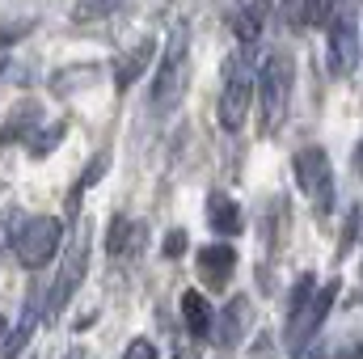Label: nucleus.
Listing matches in <instances>:
<instances>
[{"label": "nucleus", "instance_id": "obj_1", "mask_svg": "<svg viewBox=\"0 0 363 359\" xmlns=\"http://www.w3.org/2000/svg\"><path fill=\"white\" fill-rule=\"evenodd\" d=\"M186 60H190V26L182 21V26L169 30L157 77H152V114L157 118H169L178 110L182 93H186Z\"/></svg>", "mask_w": 363, "mask_h": 359}, {"label": "nucleus", "instance_id": "obj_2", "mask_svg": "<svg viewBox=\"0 0 363 359\" xmlns=\"http://www.w3.org/2000/svg\"><path fill=\"white\" fill-rule=\"evenodd\" d=\"M291 81H296L291 55H287V51H271V55L262 60V68H258V106H262V131H267V136L279 127V118L287 114Z\"/></svg>", "mask_w": 363, "mask_h": 359}, {"label": "nucleus", "instance_id": "obj_3", "mask_svg": "<svg viewBox=\"0 0 363 359\" xmlns=\"http://www.w3.org/2000/svg\"><path fill=\"white\" fill-rule=\"evenodd\" d=\"M334 300H338V279H330L321 292H313L300 309H291L287 313V330H283V347L291 351V355H300L313 338H317V330L325 326V317H330V309H334Z\"/></svg>", "mask_w": 363, "mask_h": 359}, {"label": "nucleus", "instance_id": "obj_4", "mask_svg": "<svg viewBox=\"0 0 363 359\" xmlns=\"http://www.w3.org/2000/svg\"><path fill=\"white\" fill-rule=\"evenodd\" d=\"M13 241H17L21 267H47L64 245V220L60 216H34V220L21 224V233Z\"/></svg>", "mask_w": 363, "mask_h": 359}, {"label": "nucleus", "instance_id": "obj_5", "mask_svg": "<svg viewBox=\"0 0 363 359\" xmlns=\"http://www.w3.org/2000/svg\"><path fill=\"white\" fill-rule=\"evenodd\" d=\"M291 170H296L300 190L313 199L317 216H330L334 211V170H330L325 148H300L296 161H291Z\"/></svg>", "mask_w": 363, "mask_h": 359}, {"label": "nucleus", "instance_id": "obj_6", "mask_svg": "<svg viewBox=\"0 0 363 359\" xmlns=\"http://www.w3.org/2000/svg\"><path fill=\"white\" fill-rule=\"evenodd\" d=\"M85 267H89V237H85V228L72 237V245L64 250V263H60V275H55V283H51V296H47V326L51 321H60V313H64V304L72 300V292L81 287V279H85Z\"/></svg>", "mask_w": 363, "mask_h": 359}, {"label": "nucleus", "instance_id": "obj_7", "mask_svg": "<svg viewBox=\"0 0 363 359\" xmlns=\"http://www.w3.org/2000/svg\"><path fill=\"white\" fill-rule=\"evenodd\" d=\"M250 101H254V81L250 68H241V60L233 55L224 68V93H220V127L224 131H241L250 118Z\"/></svg>", "mask_w": 363, "mask_h": 359}, {"label": "nucleus", "instance_id": "obj_8", "mask_svg": "<svg viewBox=\"0 0 363 359\" xmlns=\"http://www.w3.org/2000/svg\"><path fill=\"white\" fill-rule=\"evenodd\" d=\"M330 68L338 77H347L355 68V17L351 13L330 17Z\"/></svg>", "mask_w": 363, "mask_h": 359}, {"label": "nucleus", "instance_id": "obj_9", "mask_svg": "<svg viewBox=\"0 0 363 359\" xmlns=\"http://www.w3.org/2000/svg\"><path fill=\"white\" fill-rule=\"evenodd\" d=\"M245 330H250V296H237V300H228V304L220 309V317H216V347H220V351H233V347L245 338Z\"/></svg>", "mask_w": 363, "mask_h": 359}, {"label": "nucleus", "instance_id": "obj_10", "mask_svg": "<svg viewBox=\"0 0 363 359\" xmlns=\"http://www.w3.org/2000/svg\"><path fill=\"white\" fill-rule=\"evenodd\" d=\"M233 267H237V254H233V245H207L203 254H199V279L207 283V287H228V279H233Z\"/></svg>", "mask_w": 363, "mask_h": 359}, {"label": "nucleus", "instance_id": "obj_11", "mask_svg": "<svg viewBox=\"0 0 363 359\" xmlns=\"http://www.w3.org/2000/svg\"><path fill=\"white\" fill-rule=\"evenodd\" d=\"M152 55H157V43H152V38L135 43V47H131V51L114 64V85H118V89H131V85H135V81L152 68Z\"/></svg>", "mask_w": 363, "mask_h": 359}, {"label": "nucleus", "instance_id": "obj_12", "mask_svg": "<svg viewBox=\"0 0 363 359\" xmlns=\"http://www.w3.org/2000/svg\"><path fill=\"white\" fill-rule=\"evenodd\" d=\"M43 123V110H38V101H17L13 106V114L4 118V127H0V144L9 148V144H26L30 136H34V127Z\"/></svg>", "mask_w": 363, "mask_h": 359}, {"label": "nucleus", "instance_id": "obj_13", "mask_svg": "<svg viewBox=\"0 0 363 359\" xmlns=\"http://www.w3.org/2000/svg\"><path fill=\"white\" fill-rule=\"evenodd\" d=\"M207 224L216 228V237H237V233L245 228L241 203H233L228 194H211V199H207Z\"/></svg>", "mask_w": 363, "mask_h": 359}, {"label": "nucleus", "instance_id": "obj_14", "mask_svg": "<svg viewBox=\"0 0 363 359\" xmlns=\"http://www.w3.org/2000/svg\"><path fill=\"white\" fill-rule=\"evenodd\" d=\"M34 326H38V292H30V296H26L21 321L13 326V334H4V338H0V355H4V359L21 355V351H26V343H30V334H34Z\"/></svg>", "mask_w": 363, "mask_h": 359}, {"label": "nucleus", "instance_id": "obj_15", "mask_svg": "<svg viewBox=\"0 0 363 359\" xmlns=\"http://www.w3.org/2000/svg\"><path fill=\"white\" fill-rule=\"evenodd\" d=\"M182 317L190 338H207L211 334V304L203 300V292H182Z\"/></svg>", "mask_w": 363, "mask_h": 359}, {"label": "nucleus", "instance_id": "obj_16", "mask_svg": "<svg viewBox=\"0 0 363 359\" xmlns=\"http://www.w3.org/2000/svg\"><path fill=\"white\" fill-rule=\"evenodd\" d=\"M262 21H267V0H250L237 13V43L241 47H254L262 38Z\"/></svg>", "mask_w": 363, "mask_h": 359}, {"label": "nucleus", "instance_id": "obj_17", "mask_svg": "<svg viewBox=\"0 0 363 359\" xmlns=\"http://www.w3.org/2000/svg\"><path fill=\"white\" fill-rule=\"evenodd\" d=\"M106 170H110V153H97L89 161V170H85V178L77 182L72 190H68V216H81V194L89 190V186H97V182L106 178Z\"/></svg>", "mask_w": 363, "mask_h": 359}, {"label": "nucleus", "instance_id": "obj_18", "mask_svg": "<svg viewBox=\"0 0 363 359\" xmlns=\"http://www.w3.org/2000/svg\"><path fill=\"white\" fill-rule=\"evenodd\" d=\"M64 131H68V123H64V118H55L51 127H34V136L26 140V144H30V157H34V161H43V157H51V153L60 148V140H64Z\"/></svg>", "mask_w": 363, "mask_h": 359}, {"label": "nucleus", "instance_id": "obj_19", "mask_svg": "<svg viewBox=\"0 0 363 359\" xmlns=\"http://www.w3.org/2000/svg\"><path fill=\"white\" fill-rule=\"evenodd\" d=\"M118 4H123V0H77V4H72V21H77V26H93V21H101V17H110Z\"/></svg>", "mask_w": 363, "mask_h": 359}, {"label": "nucleus", "instance_id": "obj_20", "mask_svg": "<svg viewBox=\"0 0 363 359\" xmlns=\"http://www.w3.org/2000/svg\"><path fill=\"white\" fill-rule=\"evenodd\" d=\"M34 26H38L34 17H17V21H0V51H4V47H13V43H21V38H26V34H30Z\"/></svg>", "mask_w": 363, "mask_h": 359}, {"label": "nucleus", "instance_id": "obj_21", "mask_svg": "<svg viewBox=\"0 0 363 359\" xmlns=\"http://www.w3.org/2000/svg\"><path fill=\"white\" fill-rule=\"evenodd\" d=\"M127 228H131L127 216H114V220H110V233H106V250H110V254H123V250H127Z\"/></svg>", "mask_w": 363, "mask_h": 359}, {"label": "nucleus", "instance_id": "obj_22", "mask_svg": "<svg viewBox=\"0 0 363 359\" xmlns=\"http://www.w3.org/2000/svg\"><path fill=\"white\" fill-rule=\"evenodd\" d=\"M279 9H283V21H287L291 30L308 26V0H279Z\"/></svg>", "mask_w": 363, "mask_h": 359}, {"label": "nucleus", "instance_id": "obj_23", "mask_svg": "<svg viewBox=\"0 0 363 359\" xmlns=\"http://www.w3.org/2000/svg\"><path fill=\"white\" fill-rule=\"evenodd\" d=\"M313 292H317V279H313V275H304V279L291 287V296H287V313H291V309H300V304H304Z\"/></svg>", "mask_w": 363, "mask_h": 359}, {"label": "nucleus", "instance_id": "obj_24", "mask_svg": "<svg viewBox=\"0 0 363 359\" xmlns=\"http://www.w3.org/2000/svg\"><path fill=\"white\" fill-rule=\"evenodd\" d=\"M334 17V0H308V21L313 26H325Z\"/></svg>", "mask_w": 363, "mask_h": 359}, {"label": "nucleus", "instance_id": "obj_25", "mask_svg": "<svg viewBox=\"0 0 363 359\" xmlns=\"http://www.w3.org/2000/svg\"><path fill=\"white\" fill-rule=\"evenodd\" d=\"M161 254H165V258H182V254H186V233H182V228H174V233L165 237Z\"/></svg>", "mask_w": 363, "mask_h": 359}, {"label": "nucleus", "instance_id": "obj_26", "mask_svg": "<svg viewBox=\"0 0 363 359\" xmlns=\"http://www.w3.org/2000/svg\"><path fill=\"white\" fill-rule=\"evenodd\" d=\"M123 359H157V347L148 338H131V347L123 351Z\"/></svg>", "mask_w": 363, "mask_h": 359}, {"label": "nucleus", "instance_id": "obj_27", "mask_svg": "<svg viewBox=\"0 0 363 359\" xmlns=\"http://www.w3.org/2000/svg\"><path fill=\"white\" fill-rule=\"evenodd\" d=\"M355 170H359V178H363V144L355 148Z\"/></svg>", "mask_w": 363, "mask_h": 359}, {"label": "nucleus", "instance_id": "obj_28", "mask_svg": "<svg viewBox=\"0 0 363 359\" xmlns=\"http://www.w3.org/2000/svg\"><path fill=\"white\" fill-rule=\"evenodd\" d=\"M64 359H81V351H68V355H64Z\"/></svg>", "mask_w": 363, "mask_h": 359}, {"label": "nucleus", "instance_id": "obj_29", "mask_svg": "<svg viewBox=\"0 0 363 359\" xmlns=\"http://www.w3.org/2000/svg\"><path fill=\"white\" fill-rule=\"evenodd\" d=\"M0 338H4V317H0Z\"/></svg>", "mask_w": 363, "mask_h": 359}]
</instances>
